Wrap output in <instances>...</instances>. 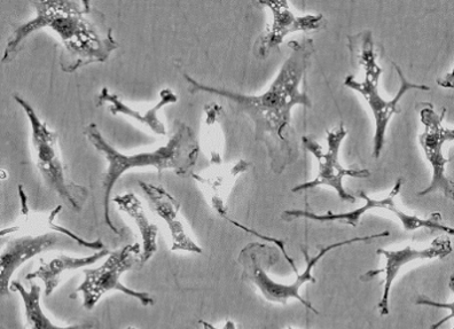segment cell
Wrapping results in <instances>:
<instances>
[{
  "label": "cell",
  "mask_w": 454,
  "mask_h": 329,
  "mask_svg": "<svg viewBox=\"0 0 454 329\" xmlns=\"http://www.w3.org/2000/svg\"><path fill=\"white\" fill-rule=\"evenodd\" d=\"M291 56L280 68L276 80L268 91L260 96H248L199 83L193 77L184 74L192 94L203 92L224 98L234 111L245 114L254 123L255 140L266 148L271 169L281 175L300 156V146L292 125V111L295 106L311 108L308 93L301 91L305 73L315 53L311 38L289 43Z\"/></svg>",
  "instance_id": "cell-1"
},
{
  "label": "cell",
  "mask_w": 454,
  "mask_h": 329,
  "mask_svg": "<svg viewBox=\"0 0 454 329\" xmlns=\"http://www.w3.org/2000/svg\"><path fill=\"white\" fill-rule=\"evenodd\" d=\"M35 17L15 27L2 64L13 60L23 42L39 30H51L61 42L60 67L66 74L92 64H105L119 49L103 12L90 2H33Z\"/></svg>",
  "instance_id": "cell-2"
},
{
  "label": "cell",
  "mask_w": 454,
  "mask_h": 329,
  "mask_svg": "<svg viewBox=\"0 0 454 329\" xmlns=\"http://www.w3.org/2000/svg\"><path fill=\"white\" fill-rule=\"evenodd\" d=\"M174 135L164 146L152 152L125 155L113 147L105 139L103 133L95 123L84 129V136L96 151L104 155L107 168L103 178L104 217L105 223L116 235H122L123 230L114 224L109 213V201L114 186L125 172L138 168H153L162 174L164 170H172L180 178L192 177L194 167L199 160L200 143L197 136L189 125L177 122Z\"/></svg>",
  "instance_id": "cell-3"
},
{
  "label": "cell",
  "mask_w": 454,
  "mask_h": 329,
  "mask_svg": "<svg viewBox=\"0 0 454 329\" xmlns=\"http://www.w3.org/2000/svg\"><path fill=\"white\" fill-rule=\"evenodd\" d=\"M348 49L350 50L352 59H356L358 64L365 69V80L358 82L356 81L354 76L350 75L344 80V85L362 94L364 99L370 106L375 124L373 153H372V155L374 159H379L383 147H385L386 133L390 121L394 115L401 113V108L398 106L399 101L407 92H427L430 91V88L427 85L416 84L407 81L399 66L393 64L398 74L399 81H401V88H399L396 97L393 100L387 101L379 93V81L382 75V69L377 62L373 35L367 30L356 35V36L348 37Z\"/></svg>",
  "instance_id": "cell-4"
},
{
  "label": "cell",
  "mask_w": 454,
  "mask_h": 329,
  "mask_svg": "<svg viewBox=\"0 0 454 329\" xmlns=\"http://www.w3.org/2000/svg\"><path fill=\"white\" fill-rule=\"evenodd\" d=\"M15 103L28 117L31 128V146L35 164L46 185L62 200L74 213H81L90 197L88 187L74 183L67 175L59 147L58 133L51 130L48 123L35 112L33 106L21 97L14 96Z\"/></svg>",
  "instance_id": "cell-5"
},
{
  "label": "cell",
  "mask_w": 454,
  "mask_h": 329,
  "mask_svg": "<svg viewBox=\"0 0 454 329\" xmlns=\"http://www.w3.org/2000/svg\"><path fill=\"white\" fill-rule=\"evenodd\" d=\"M403 184H404V179L398 178L388 197L381 200L372 199L364 191L358 192V197L365 201V205L358 208V209L348 211V213L335 214L328 211L326 214L319 215L313 213L311 210L292 209L285 211L283 219L286 222H292L295 221V219L305 218L312 222H338L340 224L357 227L364 215L370 213L371 210L382 209L388 210L389 213L394 214L398 221L402 223L403 229L406 232H412V231L419 229H428L441 231V232L453 235L454 237V227L444 225L442 223V215L440 213H434L429 217L421 218L414 216V215L406 214L405 211L399 209L396 202H395V198L401 193Z\"/></svg>",
  "instance_id": "cell-6"
},
{
  "label": "cell",
  "mask_w": 454,
  "mask_h": 329,
  "mask_svg": "<svg viewBox=\"0 0 454 329\" xmlns=\"http://www.w3.org/2000/svg\"><path fill=\"white\" fill-rule=\"evenodd\" d=\"M140 244L128 245L116 252L108 255L107 260L97 269H85V279L76 289L75 294L83 295V305L86 310H92L101 297L111 291H119L124 295L137 299L144 305H154L155 301L146 292H137L125 287L121 282L124 272L140 266Z\"/></svg>",
  "instance_id": "cell-7"
},
{
  "label": "cell",
  "mask_w": 454,
  "mask_h": 329,
  "mask_svg": "<svg viewBox=\"0 0 454 329\" xmlns=\"http://www.w3.org/2000/svg\"><path fill=\"white\" fill-rule=\"evenodd\" d=\"M420 112L421 123L425 125V131L419 137L426 159L433 168V178L429 186L418 192V197L440 193L445 198L454 201V182L446 175V166L451 160L446 159L443 147L446 143L454 141V129L445 128L443 121L446 109L438 114L430 103H421L418 106Z\"/></svg>",
  "instance_id": "cell-8"
},
{
  "label": "cell",
  "mask_w": 454,
  "mask_h": 329,
  "mask_svg": "<svg viewBox=\"0 0 454 329\" xmlns=\"http://www.w3.org/2000/svg\"><path fill=\"white\" fill-rule=\"evenodd\" d=\"M348 135V129L340 125L334 130L327 131V152L311 137H303L302 145L305 150L311 153L318 161V175L312 182L300 184L292 188L293 193L312 190L319 186L332 187L338 193L339 198L344 202H356V197L350 194L343 186V179L346 177L365 179L371 176L367 169H346L340 166L339 161L340 148L344 138Z\"/></svg>",
  "instance_id": "cell-9"
},
{
  "label": "cell",
  "mask_w": 454,
  "mask_h": 329,
  "mask_svg": "<svg viewBox=\"0 0 454 329\" xmlns=\"http://www.w3.org/2000/svg\"><path fill=\"white\" fill-rule=\"evenodd\" d=\"M452 252V242L445 237L436 238L433 244L425 249H416L411 246L399 250L378 249V256H382L386 260L385 266L382 269L371 270V271L364 273L360 277V281L369 282L378 277L379 274H383V293L378 305V310L380 315L388 316L391 287H393L394 281L402 269L416 261L438 260V258L443 260Z\"/></svg>",
  "instance_id": "cell-10"
},
{
  "label": "cell",
  "mask_w": 454,
  "mask_h": 329,
  "mask_svg": "<svg viewBox=\"0 0 454 329\" xmlns=\"http://www.w3.org/2000/svg\"><path fill=\"white\" fill-rule=\"evenodd\" d=\"M260 5L269 7L272 12L273 22L257 39L254 52L260 59H265L279 49L288 35L300 31H317L325 28L327 20L324 15H305L296 17L289 9L287 2H260Z\"/></svg>",
  "instance_id": "cell-11"
},
{
  "label": "cell",
  "mask_w": 454,
  "mask_h": 329,
  "mask_svg": "<svg viewBox=\"0 0 454 329\" xmlns=\"http://www.w3.org/2000/svg\"><path fill=\"white\" fill-rule=\"evenodd\" d=\"M61 234L56 231V232L39 235H23V237L12 239L7 242L0 255V293H2V296L9 294L11 278L20 266L37 255L60 245Z\"/></svg>",
  "instance_id": "cell-12"
},
{
  "label": "cell",
  "mask_w": 454,
  "mask_h": 329,
  "mask_svg": "<svg viewBox=\"0 0 454 329\" xmlns=\"http://www.w3.org/2000/svg\"><path fill=\"white\" fill-rule=\"evenodd\" d=\"M145 195L150 200L153 209L161 217L170 231L172 252L201 254L202 248L187 233L185 225L180 218V202L162 186L139 182Z\"/></svg>",
  "instance_id": "cell-13"
},
{
  "label": "cell",
  "mask_w": 454,
  "mask_h": 329,
  "mask_svg": "<svg viewBox=\"0 0 454 329\" xmlns=\"http://www.w3.org/2000/svg\"><path fill=\"white\" fill-rule=\"evenodd\" d=\"M250 163L246 160L240 159L231 166H210V169L205 174L192 175V178L198 183L200 188L208 200L211 208L219 217L227 219V211H229V197L231 191L236 184L237 179L242 174L249 169Z\"/></svg>",
  "instance_id": "cell-14"
},
{
  "label": "cell",
  "mask_w": 454,
  "mask_h": 329,
  "mask_svg": "<svg viewBox=\"0 0 454 329\" xmlns=\"http://www.w3.org/2000/svg\"><path fill=\"white\" fill-rule=\"evenodd\" d=\"M97 101V107L109 104L108 111L111 112L113 115L130 117V119L135 120L136 122L150 129L155 135L166 136V127H164L162 121L159 119L158 114L164 106L177 103L178 97L176 96V93L172 91L171 89H163L160 91V100L156 103L154 107L146 109V111H140V109H135L124 104L123 101L120 99L119 96L109 91L107 88H104L101 90L99 96H98Z\"/></svg>",
  "instance_id": "cell-15"
},
{
  "label": "cell",
  "mask_w": 454,
  "mask_h": 329,
  "mask_svg": "<svg viewBox=\"0 0 454 329\" xmlns=\"http://www.w3.org/2000/svg\"><path fill=\"white\" fill-rule=\"evenodd\" d=\"M109 254H111L109 250L105 248L91 255V256L72 257L61 255V256L53 258L50 262L42 260L36 271L27 274L26 279L28 281L42 280L43 284L45 285V295L49 297L60 286L62 274L95 264L96 262L108 256Z\"/></svg>",
  "instance_id": "cell-16"
},
{
  "label": "cell",
  "mask_w": 454,
  "mask_h": 329,
  "mask_svg": "<svg viewBox=\"0 0 454 329\" xmlns=\"http://www.w3.org/2000/svg\"><path fill=\"white\" fill-rule=\"evenodd\" d=\"M121 213L127 214L137 225L143 239V253L140 255V266L146 264L148 261L158 252V226L153 224L148 219L142 201L133 193L116 195L113 198Z\"/></svg>",
  "instance_id": "cell-17"
},
{
  "label": "cell",
  "mask_w": 454,
  "mask_h": 329,
  "mask_svg": "<svg viewBox=\"0 0 454 329\" xmlns=\"http://www.w3.org/2000/svg\"><path fill=\"white\" fill-rule=\"evenodd\" d=\"M12 292H17L22 297L25 305L27 328L31 329H62L80 328V326H57L43 312L41 305V287L37 284H31L30 291L27 292L23 285L19 281H12L10 285Z\"/></svg>",
  "instance_id": "cell-18"
},
{
  "label": "cell",
  "mask_w": 454,
  "mask_h": 329,
  "mask_svg": "<svg viewBox=\"0 0 454 329\" xmlns=\"http://www.w3.org/2000/svg\"><path fill=\"white\" fill-rule=\"evenodd\" d=\"M205 113V131H203V137L206 138L207 146L209 147V164L210 166H219V164H223L221 120L222 116H224V111H223L221 106L213 103L206 106Z\"/></svg>",
  "instance_id": "cell-19"
},
{
  "label": "cell",
  "mask_w": 454,
  "mask_h": 329,
  "mask_svg": "<svg viewBox=\"0 0 454 329\" xmlns=\"http://www.w3.org/2000/svg\"><path fill=\"white\" fill-rule=\"evenodd\" d=\"M62 209V206H58L56 209L52 210V213H51L50 217L48 219V226L50 229H52L54 231H57V232H60L66 237H68L70 239H73L74 241H76L78 245L82 247H86V248L93 249V250H103L105 249V246L103 242L100 240L96 241H86L84 239H82L78 237L75 233H73L72 231L65 229V227H62L58 224H54V218H56L57 215L60 213Z\"/></svg>",
  "instance_id": "cell-20"
},
{
  "label": "cell",
  "mask_w": 454,
  "mask_h": 329,
  "mask_svg": "<svg viewBox=\"0 0 454 329\" xmlns=\"http://www.w3.org/2000/svg\"><path fill=\"white\" fill-rule=\"evenodd\" d=\"M449 288H450V291H451L452 295H453V302H451V303H438V302L429 300L428 297H425V296H420L417 300L418 305H427V307L446 309V310H449L450 312H451V313H450V315L448 317H445V318L442 319L441 321H438L437 324L433 325V326H432L433 329H436V328L442 326V325H443L444 323H446V321L451 320L452 318H454V274L451 278H450ZM453 329H454V327H453Z\"/></svg>",
  "instance_id": "cell-21"
},
{
  "label": "cell",
  "mask_w": 454,
  "mask_h": 329,
  "mask_svg": "<svg viewBox=\"0 0 454 329\" xmlns=\"http://www.w3.org/2000/svg\"><path fill=\"white\" fill-rule=\"evenodd\" d=\"M437 84L444 89H454V68L444 77L438 78Z\"/></svg>",
  "instance_id": "cell-22"
}]
</instances>
